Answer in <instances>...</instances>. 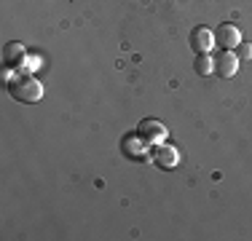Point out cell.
I'll use <instances>...</instances> for the list:
<instances>
[{
    "instance_id": "7",
    "label": "cell",
    "mask_w": 252,
    "mask_h": 241,
    "mask_svg": "<svg viewBox=\"0 0 252 241\" xmlns=\"http://www.w3.org/2000/svg\"><path fill=\"white\" fill-rule=\"evenodd\" d=\"M124 153L129 155V158H145V153H142V150H145V140H142L140 134H129V137H124Z\"/></svg>"
},
{
    "instance_id": "4",
    "label": "cell",
    "mask_w": 252,
    "mask_h": 241,
    "mask_svg": "<svg viewBox=\"0 0 252 241\" xmlns=\"http://www.w3.org/2000/svg\"><path fill=\"white\" fill-rule=\"evenodd\" d=\"M239 70V57L233 51H220V57H215V72L220 78H231Z\"/></svg>"
},
{
    "instance_id": "9",
    "label": "cell",
    "mask_w": 252,
    "mask_h": 241,
    "mask_svg": "<svg viewBox=\"0 0 252 241\" xmlns=\"http://www.w3.org/2000/svg\"><path fill=\"white\" fill-rule=\"evenodd\" d=\"M196 72H199V75H212L215 72V57H209V54H199V57H196Z\"/></svg>"
},
{
    "instance_id": "10",
    "label": "cell",
    "mask_w": 252,
    "mask_h": 241,
    "mask_svg": "<svg viewBox=\"0 0 252 241\" xmlns=\"http://www.w3.org/2000/svg\"><path fill=\"white\" fill-rule=\"evenodd\" d=\"M236 48H239V54H236V57H242V59H247V57H252V46H242V43H239Z\"/></svg>"
},
{
    "instance_id": "8",
    "label": "cell",
    "mask_w": 252,
    "mask_h": 241,
    "mask_svg": "<svg viewBox=\"0 0 252 241\" xmlns=\"http://www.w3.org/2000/svg\"><path fill=\"white\" fill-rule=\"evenodd\" d=\"M156 164L158 166H164V169H172V166H177V161H180V155H177V150L172 148V145H161L158 150H156Z\"/></svg>"
},
{
    "instance_id": "6",
    "label": "cell",
    "mask_w": 252,
    "mask_h": 241,
    "mask_svg": "<svg viewBox=\"0 0 252 241\" xmlns=\"http://www.w3.org/2000/svg\"><path fill=\"white\" fill-rule=\"evenodd\" d=\"M25 62H27V57H25L22 43H16V40L5 43V48H3V64L5 67H22Z\"/></svg>"
},
{
    "instance_id": "5",
    "label": "cell",
    "mask_w": 252,
    "mask_h": 241,
    "mask_svg": "<svg viewBox=\"0 0 252 241\" xmlns=\"http://www.w3.org/2000/svg\"><path fill=\"white\" fill-rule=\"evenodd\" d=\"M137 134H140L145 142H161L166 137V129H164V123H161V120H153L151 118V120H142Z\"/></svg>"
},
{
    "instance_id": "2",
    "label": "cell",
    "mask_w": 252,
    "mask_h": 241,
    "mask_svg": "<svg viewBox=\"0 0 252 241\" xmlns=\"http://www.w3.org/2000/svg\"><path fill=\"white\" fill-rule=\"evenodd\" d=\"M188 46L193 48V51H199V54H209V51H212V46H215V32L209 27H204V24H199V27L190 30Z\"/></svg>"
},
{
    "instance_id": "1",
    "label": "cell",
    "mask_w": 252,
    "mask_h": 241,
    "mask_svg": "<svg viewBox=\"0 0 252 241\" xmlns=\"http://www.w3.org/2000/svg\"><path fill=\"white\" fill-rule=\"evenodd\" d=\"M8 94L14 96L16 102H25V105H32L43 96V86L38 83V78L32 75H16L14 81L8 83Z\"/></svg>"
},
{
    "instance_id": "3",
    "label": "cell",
    "mask_w": 252,
    "mask_h": 241,
    "mask_svg": "<svg viewBox=\"0 0 252 241\" xmlns=\"http://www.w3.org/2000/svg\"><path fill=\"white\" fill-rule=\"evenodd\" d=\"M239 43H242V32H239L233 24H220L218 30H215V46H220L223 51H233Z\"/></svg>"
}]
</instances>
